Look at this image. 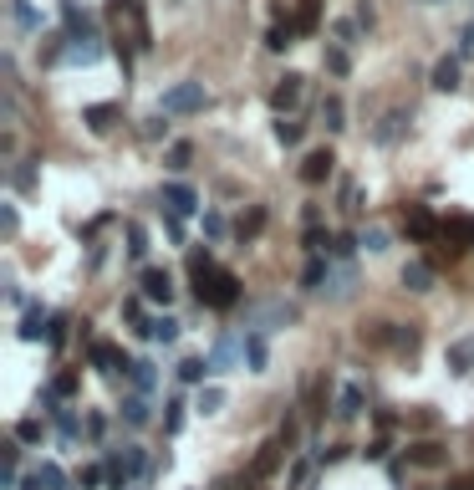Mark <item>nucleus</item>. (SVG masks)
<instances>
[{"instance_id":"20","label":"nucleus","mask_w":474,"mask_h":490,"mask_svg":"<svg viewBox=\"0 0 474 490\" xmlns=\"http://www.w3.org/2000/svg\"><path fill=\"white\" fill-rule=\"evenodd\" d=\"M362 408H368V388L357 383V378H352V383H342V393H337V408H331V414H337V419H357Z\"/></svg>"},{"instance_id":"54","label":"nucleus","mask_w":474,"mask_h":490,"mask_svg":"<svg viewBox=\"0 0 474 490\" xmlns=\"http://www.w3.org/2000/svg\"><path fill=\"white\" fill-rule=\"evenodd\" d=\"M123 317H128V322H133V327H138V332H144V302H138V296H128V302H123Z\"/></svg>"},{"instance_id":"47","label":"nucleus","mask_w":474,"mask_h":490,"mask_svg":"<svg viewBox=\"0 0 474 490\" xmlns=\"http://www.w3.org/2000/svg\"><path fill=\"white\" fill-rule=\"evenodd\" d=\"M0 230H5V241H16V230H21V215H16V204H0Z\"/></svg>"},{"instance_id":"8","label":"nucleus","mask_w":474,"mask_h":490,"mask_svg":"<svg viewBox=\"0 0 474 490\" xmlns=\"http://www.w3.org/2000/svg\"><path fill=\"white\" fill-rule=\"evenodd\" d=\"M388 352H398V358H418L423 352V327L418 322H392V343H388Z\"/></svg>"},{"instance_id":"42","label":"nucleus","mask_w":474,"mask_h":490,"mask_svg":"<svg viewBox=\"0 0 474 490\" xmlns=\"http://www.w3.org/2000/svg\"><path fill=\"white\" fill-rule=\"evenodd\" d=\"M168 128H174L168 113H148V118H144V138H168Z\"/></svg>"},{"instance_id":"16","label":"nucleus","mask_w":474,"mask_h":490,"mask_svg":"<svg viewBox=\"0 0 474 490\" xmlns=\"http://www.w3.org/2000/svg\"><path fill=\"white\" fill-rule=\"evenodd\" d=\"M16 490H66V475H62V465H57V460H42V465L31 470Z\"/></svg>"},{"instance_id":"36","label":"nucleus","mask_w":474,"mask_h":490,"mask_svg":"<svg viewBox=\"0 0 474 490\" xmlns=\"http://www.w3.org/2000/svg\"><path fill=\"white\" fill-rule=\"evenodd\" d=\"M357 250H362V235H352V230H342V235L331 241V250H327V256H331V261H342V265H347L352 256H357Z\"/></svg>"},{"instance_id":"40","label":"nucleus","mask_w":474,"mask_h":490,"mask_svg":"<svg viewBox=\"0 0 474 490\" xmlns=\"http://www.w3.org/2000/svg\"><path fill=\"white\" fill-rule=\"evenodd\" d=\"M337 204H342L347 215H357V209H362V194H357V179H342V184H337Z\"/></svg>"},{"instance_id":"15","label":"nucleus","mask_w":474,"mask_h":490,"mask_svg":"<svg viewBox=\"0 0 474 490\" xmlns=\"http://www.w3.org/2000/svg\"><path fill=\"white\" fill-rule=\"evenodd\" d=\"M159 200H164V204H168V215H179V220H184V215H194V209H199V194H194L189 184H179V179H168V184H164V194H159Z\"/></svg>"},{"instance_id":"9","label":"nucleus","mask_w":474,"mask_h":490,"mask_svg":"<svg viewBox=\"0 0 474 490\" xmlns=\"http://www.w3.org/2000/svg\"><path fill=\"white\" fill-rule=\"evenodd\" d=\"M144 302H153V306L174 302V276H168L164 265H144Z\"/></svg>"},{"instance_id":"12","label":"nucleus","mask_w":474,"mask_h":490,"mask_svg":"<svg viewBox=\"0 0 474 490\" xmlns=\"http://www.w3.org/2000/svg\"><path fill=\"white\" fill-rule=\"evenodd\" d=\"M464 57H439L433 61V77H429V87L433 92H459V87H464Z\"/></svg>"},{"instance_id":"19","label":"nucleus","mask_w":474,"mask_h":490,"mask_svg":"<svg viewBox=\"0 0 474 490\" xmlns=\"http://www.w3.org/2000/svg\"><path fill=\"white\" fill-rule=\"evenodd\" d=\"M266 225H270V209L266 204H250V209H240V220H235V235H240V241H260Z\"/></svg>"},{"instance_id":"21","label":"nucleus","mask_w":474,"mask_h":490,"mask_svg":"<svg viewBox=\"0 0 474 490\" xmlns=\"http://www.w3.org/2000/svg\"><path fill=\"white\" fill-rule=\"evenodd\" d=\"M291 26H296V36H316L322 31V0H296Z\"/></svg>"},{"instance_id":"49","label":"nucleus","mask_w":474,"mask_h":490,"mask_svg":"<svg viewBox=\"0 0 474 490\" xmlns=\"http://www.w3.org/2000/svg\"><path fill=\"white\" fill-rule=\"evenodd\" d=\"M168 414H164V429H168V434H179V429H184V404H179V399H168Z\"/></svg>"},{"instance_id":"13","label":"nucleus","mask_w":474,"mask_h":490,"mask_svg":"<svg viewBox=\"0 0 474 490\" xmlns=\"http://www.w3.org/2000/svg\"><path fill=\"white\" fill-rule=\"evenodd\" d=\"M87 358H92V368H97V373H107V378H113L118 368H123V378H128V368H133V358H128V352H118L113 343H92V347H87Z\"/></svg>"},{"instance_id":"62","label":"nucleus","mask_w":474,"mask_h":490,"mask_svg":"<svg viewBox=\"0 0 474 490\" xmlns=\"http://www.w3.org/2000/svg\"><path fill=\"white\" fill-rule=\"evenodd\" d=\"M103 429H107L103 414H92V419H87V434H92V439H103Z\"/></svg>"},{"instance_id":"59","label":"nucleus","mask_w":474,"mask_h":490,"mask_svg":"<svg viewBox=\"0 0 474 490\" xmlns=\"http://www.w3.org/2000/svg\"><path fill=\"white\" fill-rule=\"evenodd\" d=\"M51 388H57L62 399H72V393H77V373H62V378H57V383H51Z\"/></svg>"},{"instance_id":"58","label":"nucleus","mask_w":474,"mask_h":490,"mask_svg":"<svg viewBox=\"0 0 474 490\" xmlns=\"http://www.w3.org/2000/svg\"><path fill=\"white\" fill-rule=\"evenodd\" d=\"M454 57H474V26L459 31V51H454Z\"/></svg>"},{"instance_id":"22","label":"nucleus","mask_w":474,"mask_h":490,"mask_svg":"<svg viewBox=\"0 0 474 490\" xmlns=\"http://www.w3.org/2000/svg\"><path fill=\"white\" fill-rule=\"evenodd\" d=\"M331 281V256H307L301 265V291H327Z\"/></svg>"},{"instance_id":"14","label":"nucleus","mask_w":474,"mask_h":490,"mask_svg":"<svg viewBox=\"0 0 474 490\" xmlns=\"http://www.w3.org/2000/svg\"><path fill=\"white\" fill-rule=\"evenodd\" d=\"M398 281H403V291H413V296H423V291H433V261H403V271H398Z\"/></svg>"},{"instance_id":"57","label":"nucleus","mask_w":474,"mask_h":490,"mask_svg":"<svg viewBox=\"0 0 474 490\" xmlns=\"http://www.w3.org/2000/svg\"><path fill=\"white\" fill-rule=\"evenodd\" d=\"M316 460H322V465H337V460H347V445H331V449H316Z\"/></svg>"},{"instance_id":"50","label":"nucleus","mask_w":474,"mask_h":490,"mask_svg":"<svg viewBox=\"0 0 474 490\" xmlns=\"http://www.w3.org/2000/svg\"><path fill=\"white\" fill-rule=\"evenodd\" d=\"M103 480H107V465H87L82 475H77V486H82V490H97Z\"/></svg>"},{"instance_id":"32","label":"nucleus","mask_w":474,"mask_h":490,"mask_svg":"<svg viewBox=\"0 0 474 490\" xmlns=\"http://www.w3.org/2000/svg\"><path fill=\"white\" fill-rule=\"evenodd\" d=\"M144 337H148V343H179V322H174V317H153V322H148L144 327Z\"/></svg>"},{"instance_id":"2","label":"nucleus","mask_w":474,"mask_h":490,"mask_svg":"<svg viewBox=\"0 0 474 490\" xmlns=\"http://www.w3.org/2000/svg\"><path fill=\"white\" fill-rule=\"evenodd\" d=\"M205 107H209L205 82H174L159 98V113H168V118H189V113H205Z\"/></svg>"},{"instance_id":"43","label":"nucleus","mask_w":474,"mask_h":490,"mask_svg":"<svg viewBox=\"0 0 474 490\" xmlns=\"http://www.w3.org/2000/svg\"><path fill=\"white\" fill-rule=\"evenodd\" d=\"M444 235H449V241H474V220H464V215H454V220H444Z\"/></svg>"},{"instance_id":"3","label":"nucleus","mask_w":474,"mask_h":490,"mask_svg":"<svg viewBox=\"0 0 474 490\" xmlns=\"http://www.w3.org/2000/svg\"><path fill=\"white\" fill-rule=\"evenodd\" d=\"M403 465L408 470H444L449 465V445L444 439H408V449H403Z\"/></svg>"},{"instance_id":"31","label":"nucleus","mask_w":474,"mask_h":490,"mask_svg":"<svg viewBox=\"0 0 474 490\" xmlns=\"http://www.w3.org/2000/svg\"><path fill=\"white\" fill-rule=\"evenodd\" d=\"M189 163H194V143H184V138L168 143V154H164V169H168V174H184Z\"/></svg>"},{"instance_id":"37","label":"nucleus","mask_w":474,"mask_h":490,"mask_svg":"<svg viewBox=\"0 0 474 490\" xmlns=\"http://www.w3.org/2000/svg\"><path fill=\"white\" fill-rule=\"evenodd\" d=\"M36 163H42V159H21V163H16V169H11V189L31 194V189H36Z\"/></svg>"},{"instance_id":"4","label":"nucleus","mask_w":474,"mask_h":490,"mask_svg":"<svg viewBox=\"0 0 474 490\" xmlns=\"http://www.w3.org/2000/svg\"><path fill=\"white\" fill-rule=\"evenodd\" d=\"M403 235H408L413 245H433L444 235V220H433L423 204H408V209H403Z\"/></svg>"},{"instance_id":"46","label":"nucleus","mask_w":474,"mask_h":490,"mask_svg":"<svg viewBox=\"0 0 474 490\" xmlns=\"http://www.w3.org/2000/svg\"><path fill=\"white\" fill-rule=\"evenodd\" d=\"M225 408V388H199V414H220Z\"/></svg>"},{"instance_id":"5","label":"nucleus","mask_w":474,"mask_h":490,"mask_svg":"<svg viewBox=\"0 0 474 490\" xmlns=\"http://www.w3.org/2000/svg\"><path fill=\"white\" fill-rule=\"evenodd\" d=\"M301 87H307V77H301V72H286V77H276V87L266 92L270 113H276V118H286L291 107L301 102Z\"/></svg>"},{"instance_id":"60","label":"nucleus","mask_w":474,"mask_h":490,"mask_svg":"<svg viewBox=\"0 0 474 490\" xmlns=\"http://www.w3.org/2000/svg\"><path fill=\"white\" fill-rule=\"evenodd\" d=\"M205 235L209 241H220V235H225V220H220V215H205Z\"/></svg>"},{"instance_id":"6","label":"nucleus","mask_w":474,"mask_h":490,"mask_svg":"<svg viewBox=\"0 0 474 490\" xmlns=\"http://www.w3.org/2000/svg\"><path fill=\"white\" fill-rule=\"evenodd\" d=\"M286 449H291L286 439H270V445H260V454H255V460H250V470L240 475V486H260L270 470L281 465V454H286Z\"/></svg>"},{"instance_id":"41","label":"nucleus","mask_w":474,"mask_h":490,"mask_svg":"<svg viewBox=\"0 0 474 490\" xmlns=\"http://www.w3.org/2000/svg\"><path fill=\"white\" fill-rule=\"evenodd\" d=\"M16 439H21V445H42V439H46V419H21V424H16Z\"/></svg>"},{"instance_id":"1","label":"nucleus","mask_w":474,"mask_h":490,"mask_svg":"<svg viewBox=\"0 0 474 490\" xmlns=\"http://www.w3.org/2000/svg\"><path fill=\"white\" fill-rule=\"evenodd\" d=\"M189 276H194V296H199V306H214V312L240 306V276L225 271V265H214L209 250H189Z\"/></svg>"},{"instance_id":"17","label":"nucleus","mask_w":474,"mask_h":490,"mask_svg":"<svg viewBox=\"0 0 474 490\" xmlns=\"http://www.w3.org/2000/svg\"><path fill=\"white\" fill-rule=\"evenodd\" d=\"M296 41H301V36H296V26H291V16L281 11V5H276V26L266 31V51H276V57H286V51L296 46Z\"/></svg>"},{"instance_id":"35","label":"nucleus","mask_w":474,"mask_h":490,"mask_svg":"<svg viewBox=\"0 0 474 490\" xmlns=\"http://www.w3.org/2000/svg\"><path fill=\"white\" fill-rule=\"evenodd\" d=\"M148 419H153V414H148V399H144V393H128V399H123V424L144 429Z\"/></svg>"},{"instance_id":"51","label":"nucleus","mask_w":474,"mask_h":490,"mask_svg":"<svg viewBox=\"0 0 474 490\" xmlns=\"http://www.w3.org/2000/svg\"><path fill=\"white\" fill-rule=\"evenodd\" d=\"M57 429H62V439H77V434H82V424H77V414H72V408L57 414Z\"/></svg>"},{"instance_id":"34","label":"nucleus","mask_w":474,"mask_h":490,"mask_svg":"<svg viewBox=\"0 0 474 490\" xmlns=\"http://www.w3.org/2000/svg\"><path fill=\"white\" fill-rule=\"evenodd\" d=\"M128 378H133V388H138V393H153V388H159V373H153V363H148V358H133Z\"/></svg>"},{"instance_id":"26","label":"nucleus","mask_w":474,"mask_h":490,"mask_svg":"<svg viewBox=\"0 0 474 490\" xmlns=\"http://www.w3.org/2000/svg\"><path fill=\"white\" fill-rule=\"evenodd\" d=\"M322 122H327V133H342V128H347V102L337 98V92L322 98Z\"/></svg>"},{"instance_id":"48","label":"nucleus","mask_w":474,"mask_h":490,"mask_svg":"<svg viewBox=\"0 0 474 490\" xmlns=\"http://www.w3.org/2000/svg\"><path fill=\"white\" fill-rule=\"evenodd\" d=\"M352 291V271L342 265V271H331V281H327V296H347Z\"/></svg>"},{"instance_id":"55","label":"nucleus","mask_w":474,"mask_h":490,"mask_svg":"<svg viewBox=\"0 0 474 490\" xmlns=\"http://www.w3.org/2000/svg\"><path fill=\"white\" fill-rule=\"evenodd\" d=\"M307 475H311V465H307V460H296V465H291V475H286V486L301 490V486H307Z\"/></svg>"},{"instance_id":"39","label":"nucleus","mask_w":474,"mask_h":490,"mask_svg":"<svg viewBox=\"0 0 474 490\" xmlns=\"http://www.w3.org/2000/svg\"><path fill=\"white\" fill-rule=\"evenodd\" d=\"M11 20H16L21 31H36V26H42V16L31 11V0H11Z\"/></svg>"},{"instance_id":"24","label":"nucleus","mask_w":474,"mask_h":490,"mask_svg":"<svg viewBox=\"0 0 474 490\" xmlns=\"http://www.w3.org/2000/svg\"><path fill=\"white\" fill-rule=\"evenodd\" d=\"M444 363H449V373H454V378H464V373L474 368V337H459V343H449Z\"/></svg>"},{"instance_id":"33","label":"nucleus","mask_w":474,"mask_h":490,"mask_svg":"<svg viewBox=\"0 0 474 490\" xmlns=\"http://www.w3.org/2000/svg\"><path fill=\"white\" fill-rule=\"evenodd\" d=\"M327 72H331V77H347V72H352V46L327 41Z\"/></svg>"},{"instance_id":"45","label":"nucleus","mask_w":474,"mask_h":490,"mask_svg":"<svg viewBox=\"0 0 474 490\" xmlns=\"http://www.w3.org/2000/svg\"><path fill=\"white\" fill-rule=\"evenodd\" d=\"M66 327H72V317H66V312H51V332H46V347H62V343H66Z\"/></svg>"},{"instance_id":"23","label":"nucleus","mask_w":474,"mask_h":490,"mask_svg":"<svg viewBox=\"0 0 474 490\" xmlns=\"http://www.w3.org/2000/svg\"><path fill=\"white\" fill-rule=\"evenodd\" d=\"M331 388H337V378H331V373H322V378L311 383V393H307V414H311V419H322V414L331 408Z\"/></svg>"},{"instance_id":"44","label":"nucleus","mask_w":474,"mask_h":490,"mask_svg":"<svg viewBox=\"0 0 474 490\" xmlns=\"http://www.w3.org/2000/svg\"><path fill=\"white\" fill-rule=\"evenodd\" d=\"M331 36L342 41V46H362V26H357V20H337V26H331Z\"/></svg>"},{"instance_id":"28","label":"nucleus","mask_w":474,"mask_h":490,"mask_svg":"<svg viewBox=\"0 0 474 490\" xmlns=\"http://www.w3.org/2000/svg\"><path fill=\"white\" fill-rule=\"evenodd\" d=\"M245 363H250V373H266V332L260 327L245 332Z\"/></svg>"},{"instance_id":"56","label":"nucleus","mask_w":474,"mask_h":490,"mask_svg":"<svg viewBox=\"0 0 474 490\" xmlns=\"http://www.w3.org/2000/svg\"><path fill=\"white\" fill-rule=\"evenodd\" d=\"M388 449H392V445H388V434H377V439H372V445L362 449V460H383V454H388Z\"/></svg>"},{"instance_id":"52","label":"nucleus","mask_w":474,"mask_h":490,"mask_svg":"<svg viewBox=\"0 0 474 490\" xmlns=\"http://www.w3.org/2000/svg\"><path fill=\"white\" fill-rule=\"evenodd\" d=\"M362 250H372V256L388 250V230H362Z\"/></svg>"},{"instance_id":"63","label":"nucleus","mask_w":474,"mask_h":490,"mask_svg":"<svg viewBox=\"0 0 474 490\" xmlns=\"http://www.w3.org/2000/svg\"><path fill=\"white\" fill-rule=\"evenodd\" d=\"M392 424H398V414H392V408H377V429H383V434H388Z\"/></svg>"},{"instance_id":"27","label":"nucleus","mask_w":474,"mask_h":490,"mask_svg":"<svg viewBox=\"0 0 474 490\" xmlns=\"http://www.w3.org/2000/svg\"><path fill=\"white\" fill-rule=\"evenodd\" d=\"M270 133H276V143H281V148H296V143L307 138V122L286 113V118H276V128H270Z\"/></svg>"},{"instance_id":"25","label":"nucleus","mask_w":474,"mask_h":490,"mask_svg":"<svg viewBox=\"0 0 474 490\" xmlns=\"http://www.w3.org/2000/svg\"><path fill=\"white\" fill-rule=\"evenodd\" d=\"M235 358H245V337H220L214 343V352H209V363H214V373H225Z\"/></svg>"},{"instance_id":"18","label":"nucleus","mask_w":474,"mask_h":490,"mask_svg":"<svg viewBox=\"0 0 474 490\" xmlns=\"http://www.w3.org/2000/svg\"><path fill=\"white\" fill-rule=\"evenodd\" d=\"M46 332H51V312H46V306H26L16 337H21V343H46Z\"/></svg>"},{"instance_id":"53","label":"nucleus","mask_w":474,"mask_h":490,"mask_svg":"<svg viewBox=\"0 0 474 490\" xmlns=\"http://www.w3.org/2000/svg\"><path fill=\"white\" fill-rule=\"evenodd\" d=\"M357 26H362V31L377 26V5H372V0H357Z\"/></svg>"},{"instance_id":"10","label":"nucleus","mask_w":474,"mask_h":490,"mask_svg":"<svg viewBox=\"0 0 474 490\" xmlns=\"http://www.w3.org/2000/svg\"><path fill=\"white\" fill-rule=\"evenodd\" d=\"M118 118H123V102H92V107H82V122L97 138H107V133L118 128Z\"/></svg>"},{"instance_id":"7","label":"nucleus","mask_w":474,"mask_h":490,"mask_svg":"<svg viewBox=\"0 0 474 490\" xmlns=\"http://www.w3.org/2000/svg\"><path fill=\"white\" fill-rule=\"evenodd\" d=\"M408 122H413L408 107H388V113H383V122L372 128V143H377V148H392V143L408 133Z\"/></svg>"},{"instance_id":"61","label":"nucleus","mask_w":474,"mask_h":490,"mask_svg":"<svg viewBox=\"0 0 474 490\" xmlns=\"http://www.w3.org/2000/svg\"><path fill=\"white\" fill-rule=\"evenodd\" d=\"M444 490H474V475H449V486Z\"/></svg>"},{"instance_id":"29","label":"nucleus","mask_w":474,"mask_h":490,"mask_svg":"<svg viewBox=\"0 0 474 490\" xmlns=\"http://www.w3.org/2000/svg\"><path fill=\"white\" fill-rule=\"evenodd\" d=\"M66 61H82V67L103 61V46H97V36H87V41H66Z\"/></svg>"},{"instance_id":"30","label":"nucleus","mask_w":474,"mask_h":490,"mask_svg":"<svg viewBox=\"0 0 474 490\" xmlns=\"http://www.w3.org/2000/svg\"><path fill=\"white\" fill-rule=\"evenodd\" d=\"M123 230H128V261H133V265H144V256H148V230H144L138 220H128Z\"/></svg>"},{"instance_id":"11","label":"nucleus","mask_w":474,"mask_h":490,"mask_svg":"<svg viewBox=\"0 0 474 490\" xmlns=\"http://www.w3.org/2000/svg\"><path fill=\"white\" fill-rule=\"evenodd\" d=\"M331 169H337V154H331V148H311L307 159H301V184L316 189V184L331 179Z\"/></svg>"},{"instance_id":"38","label":"nucleus","mask_w":474,"mask_h":490,"mask_svg":"<svg viewBox=\"0 0 474 490\" xmlns=\"http://www.w3.org/2000/svg\"><path fill=\"white\" fill-rule=\"evenodd\" d=\"M209 373H214L209 358H184V363H179V378H184V383H205Z\"/></svg>"}]
</instances>
